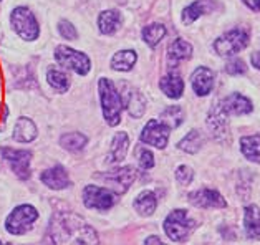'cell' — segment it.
<instances>
[{
  "label": "cell",
  "mask_w": 260,
  "mask_h": 245,
  "mask_svg": "<svg viewBox=\"0 0 260 245\" xmlns=\"http://www.w3.org/2000/svg\"><path fill=\"white\" fill-rule=\"evenodd\" d=\"M48 235L52 243H98L94 229L73 212H56L50 221Z\"/></svg>",
  "instance_id": "obj_1"
},
{
  "label": "cell",
  "mask_w": 260,
  "mask_h": 245,
  "mask_svg": "<svg viewBox=\"0 0 260 245\" xmlns=\"http://www.w3.org/2000/svg\"><path fill=\"white\" fill-rule=\"evenodd\" d=\"M98 93L101 99V111H103L105 121L110 126H118L121 121V111H123V99L119 95L118 88L111 80L100 78L98 81Z\"/></svg>",
  "instance_id": "obj_2"
},
{
  "label": "cell",
  "mask_w": 260,
  "mask_h": 245,
  "mask_svg": "<svg viewBox=\"0 0 260 245\" xmlns=\"http://www.w3.org/2000/svg\"><path fill=\"white\" fill-rule=\"evenodd\" d=\"M10 23L12 28L20 39L27 42H34L39 39L40 35V25L37 22L35 14L28 7H15L10 14Z\"/></svg>",
  "instance_id": "obj_3"
},
{
  "label": "cell",
  "mask_w": 260,
  "mask_h": 245,
  "mask_svg": "<svg viewBox=\"0 0 260 245\" xmlns=\"http://www.w3.org/2000/svg\"><path fill=\"white\" fill-rule=\"evenodd\" d=\"M53 56L60 66L67 68L70 72H75L80 77H85L91 70V61L88 58V55H85L83 52H78V50L72 47L58 45L55 48Z\"/></svg>",
  "instance_id": "obj_4"
},
{
  "label": "cell",
  "mask_w": 260,
  "mask_h": 245,
  "mask_svg": "<svg viewBox=\"0 0 260 245\" xmlns=\"http://www.w3.org/2000/svg\"><path fill=\"white\" fill-rule=\"evenodd\" d=\"M37 219H39V211L31 204L17 205L9 214L7 221H5V229L12 235H23L34 227Z\"/></svg>",
  "instance_id": "obj_5"
},
{
  "label": "cell",
  "mask_w": 260,
  "mask_h": 245,
  "mask_svg": "<svg viewBox=\"0 0 260 245\" xmlns=\"http://www.w3.org/2000/svg\"><path fill=\"white\" fill-rule=\"evenodd\" d=\"M194 227V221L189 217L187 211L184 209H176L169 214L164 221V232L173 242H182L186 240L191 234Z\"/></svg>",
  "instance_id": "obj_6"
},
{
  "label": "cell",
  "mask_w": 260,
  "mask_h": 245,
  "mask_svg": "<svg viewBox=\"0 0 260 245\" xmlns=\"http://www.w3.org/2000/svg\"><path fill=\"white\" fill-rule=\"evenodd\" d=\"M249 45V35L245 30H231L224 35H220L217 40L214 42V50L215 53L220 56H232L239 53L240 50H244Z\"/></svg>",
  "instance_id": "obj_7"
},
{
  "label": "cell",
  "mask_w": 260,
  "mask_h": 245,
  "mask_svg": "<svg viewBox=\"0 0 260 245\" xmlns=\"http://www.w3.org/2000/svg\"><path fill=\"white\" fill-rule=\"evenodd\" d=\"M83 204L88 209H96V211H108L115 205V192L111 189H106V187L101 186H94L90 184L83 189Z\"/></svg>",
  "instance_id": "obj_8"
},
{
  "label": "cell",
  "mask_w": 260,
  "mask_h": 245,
  "mask_svg": "<svg viewBox=\"0 0 260 245\" xmlns=\"http://www.w3.org/2000/svg\"><path fill=\"white\" fill-rule=\"evenodd\" d=\"M169 134V124L164 123L162 119H151V121L146 123V126L141 131V143L154 146L157 149H164L168 146Z\"/></svg>",
  "instance_id": "obj_9"
},
{
  "label": "cell",
  "mask_w": 260,
  "mask_h": 245,
  "mask_svg": "<svg viewBox=\"0 0 260 245\" xmlns=\"http://www.w3.org/2000/svg\"><path fill=\"white\" fill-rule=\"evenodd\" d=\"M0 154L10 164L12 171L17 174V178L20 181H27L30 178V161H31V153L25 149H14V148H2Z\"/></svg>",
  "instance_id": "obj_10"
},
{
  "label": "cell",
  "mask_w": 260,
  "mask_h": 245,
  "mask_svg": "<svg viewBox=\"0 0 260 245\" xmlns=\"http://www.w3.org/2000/svg\"><path fill=\"white\" fill-rule=\"evenodd\" d=\"M96 178L103 179V182H106L111 187L113 192L123 194L129 189L133 181L136 179V171L131 166H124V167H116L113 171H108L103 174H96Z\"/></svg>",
  "instance_id": "obj_11"
},
{
  "label": "cell",
  "mask_w": 260,
  "mask_h": 245,
  "mask_svg": "<svg viewBox=\"0 0 260 245\" xmlns=\"http://www.w3.org/2000/svg\"><path fill=\"white\" fill-rule=\"evenodd\" d=\"M189 202L199 209H224L227 207L225 199L217 191L211 189H199L189 194Z\"/></svg>",
  "instance_id": "obj_12"
},
{
  "label": "cell",
  "mask_w": 260,
  "mask_h": 245,
  "mask_svg": "<svg viewBox=\"0 0 260 245\" xmlns=\"http://www.w3.org/2000/svg\"><path fill=\"white\" fill-rule=\"evenodd\" d=\"M119 95H121V99H123V108L128 110V113L133 118H141L144 115V110H146L144 96L136 90V88L123 83Z\"/></svg>",
  "instance_id": "obj_13"
},
{
  "label": "cell",
  "mask_w": 260,
  "mask_h": 245,
  "mask_svg": "<svg viewBox=\"0 0 260 245\" xmlns=\"http://www.w3.org/2000/svg\"><path fill=\"white\" fill-rule=\"evenodd\" d=\"M40 181H42V184H45L48 189H52V191L67 189V187L72 184V182H70L68 171L61 164H56L53 167H48L45 171H42Z\"/></svg>",
  "instance_id": "obj_14"
},
{
  "label": "cell",
  "mask_w": 260,
  "mask_h": 245,
  "mask_svg": "<svg viewBox=\"0 0 260 245\" xmlns=\"http://www.w3.org/2000/svg\"><path fill=\"white\" fill-rule=\"evenodd\" d=\"M227 116H229V113L224 110L222 101L215 103L212 106V110L209 111L206 123L215 137H224L229 134V129H227V126H229V124H227Z\"/></svg>",
  "instance_id": "obj_15"
},
{
  "label": "cell",
  "mask_w": 260,
  "mask_h": 245,
  "mask_svg": "<svg viewBox=\"0 0 260 245\" xmlns=\"http://www.w3.org/2000/svg\"><path fill=\"white\" fill-rule=\"evenodd\" d=\"M191 85L198 96H207L214 88V73L206 66L196 68L191 75Z\"/></svg>",
  "instance_id": "obj_16"
},
{
  "label": "cell",
  "mask_w": 260,
  "mask_h": 245,
  "mask_svg": "<svg viewBox=\"0 0 260 245\" xmlns=\"http://www.w3.org/2000/svg\"><path fill=\"white\" fill-rule=\"evenodd\" d=\"M39 136V129H37L35 123L30 118H18L14 128V139L17 143H34Z\"/></svg>",
  "instance_id": "obj_17"
},
{
  "label": "cell",
  "mask_w": 260,
  "mask_h": 245,
  "mask_svg": "<svg viewBox=\"0 0 260 245\" xmlns=\"http://www.w3.org/2000/svg\"><path fill=\"white\" fill-rule=\"evenodd\" d=\"M128 148H129V137L124 131H119L115 136H113V141H111V148H110V153H108V158L106 161L110 164H115V162H121L126 158V153H128Z\"/></svg>",
  "instance_id": "obj_18"
},
{
  "label": "cell",
  "mask_w": 260,
  "mask_h": 245,
  "mask_svg": "<svg viewBox=\"0 0 260 245\" xmlns=\"http://www.w3.org/2000/svg\"><path fill=\"white\" fill-rule=\"evenodd\" d=\"M222 106H224V110L229 113V115H236V116L252 113L250 99L245 98L244 95H240V93H232V95H229L222 101Z\"/></svg>",
  "instance_id": "obj_19"
},
{
  "label": "cell",
  "mask_w": 260,
  "mask_h": 245,
  "mask_svg": "<svg viewBox=\"0 0 260 245\" xmlns=\"http://www.w3.org/2000/svg\"><path fill=\"white\" fill-rule=\"evenodd\" d=\"M244 229L249 238L260 240V207L247 205L244 211Z\"/></svg>",
  "instance_id": "obj_20"
},
{
  "label": "cell",
  "mask_w": 260,
  "mask_h": 245,
  "mask_svg": "<svg viewBox=\"0 0 260 245\" xmlns=\"http://www.w3.org/2000/svg\"><path fill=\"white\" fill-rule=\"evenodd\" d=\"M121 25V14L115 9L103 10L98 15V28L103 35H113Z\"/></svg>",
  "instance_id": "obj_21"
},
{
  "label": "cell",
  "mask_w": 260,
  "mask_h": 245,
  "mask_svg": "<svg viewBox=\"0 0 260 245\" xmlns=\"http://www.w3.org/2000/svg\"><path fill=\"white\" fill-rule=\"evenodd\" d=\"M159 88L166 96L177 99V98H181L184 93V81L177 73H168L166 77L161 78Z\"/></svg>",
  "instance_id": "obj_22"
},
{
  "label": "cell",
  "mask_w": 260,
  "mask_h": 245,
  "mask_svg": "<svg viewBox=\"0 0 260 245\" xmlns=\"http://www.w3.org/2000/svg\"><path fill=\"white\" fill-rule=\"evenodd\" d=\"M191 56H192V45L182 39L174 40L168 48V60L171 65L179 63L182 60H189Z\"/></svg>",
  "instance_id": "obj_23"
},
{
  "label": "cell",
  "mask_w": 260,
  "mask_h": 245,
  "mask_svg": "<svg viewBox=\"0 0 260 245\" xmlns=\"http://www.w3.org/2000/svg\"><path fill=\"white\" fill-rule=\"evenodd\" d=\"M138 55L135 50H119L111 58V68L116 72H129L136 65Z\"/></svg>",
  "instance_id": "obj_24"
},
{
  "label": "cell",
  "mask_w": 260,
  "mask_h": 245,
  "mask_svg": "<svg viewBox=\"0 0 260 245\" xmlns=\"http://www.w3.org/2000/svg\"><path fill=\"white\" fill-rule=\"evenodd\" d=\"M135 209L139 216L143 217H149L153 216L154 211H156V205H157V199L154 196V192L151 191H143L139 196L135 199Z\"/></svg>",
  "instance_id": "obj_25"
},
{
  "label": "cell",
  "mask_w": 260,
  "mask_h": 245,
  "mask_svg": "<svg viewBox=\"0 0 260 245\" xmlns=\"http://www.w3.org/2000/svg\"><path fill=\"white\" fill-rule=\"evenodd\" d=\"M88 144V137L83 133H78V131H72V133H65L60 137V146L70 151V153H80L83 151Z\"/></svg>",
  "instance_id": "obj_26"
},
{
  "label": "cell",
  "mask_w": 260,
  "mask_h": 245,
  "mask_svg": "<svg viewBox=\"0 0 260 245\" xmlns=\"http://www.w3.org/2000/svg\"><path fill=\"white\" fill-rule=\"evenodd\" d=\"M47 83L53 88L56 93H67L70 88V78L68 75L60 70V68L50 66L47 70Z\"/></svg>",
  "instance_id": "obj_27"
},
{
  "label": "cell",
  "mask_w": 260,
  "mask_h": 245,
  "mask_svg": "<svg viewBox=\"0 0 260 245\" xmlns=\"http://www.w3.org/2000/svg\"><path fill=\"white\" fill-rule=\"evenodd\" d=\"M240 149L247 159L260 164V136H245L240 141Z\"/></svg>",
  "instance_id": "obj_28"
},
{
  "label": "cell",
  "mask_w": 260,
  "mask_h": 245,
  "mask_svg": "<svg viewBox=\"0 0 260 245\" xmlns=\"http://www.w3.org/2000/svg\"><path fill=\"white\" fill-rule=\"evenodd\" d=\"M164 37H166V27L162 23H151L143 28V40L151 48H154Z\"/></svg>",
  "instance_id": "obj_29"
},
{
  "label": "cell",
  "mask_w": 260,
  "mask_h": 245,
  "mask_svg": "<svg viewBox=\"0 0 260 245\" xmlns=\"http://www.w3.org/2000/svg\"><path fill=\"white\" fill-rule=\"evenodd\" d=\"M202 136L198 129H192L191 133H187L186 136L182 137L181 143L177 144V148H179L181 151H184V153L187 154H196L198 151L202 148Z\"/></svg>",
  "instance_id": "obj_30"
},
{
  "label": "cell",
  "mask_w": 260,
  "mask_h": 245,
  "mask_svg": "<svg viewBox=\"0 0 260 245\" xmlns=\"http://www.w3.org/2000/svg\"><path fill=\"white\" fill-rule=\"evenodd\" d=\"M209 7H211V5L206 4V2H201V0H199V2H192L191 5H187V7L184 9V12H182V22L186 23V25L196 22L201 15L207 14Z\"/></svg>",
  "instance_id": "obj_31"
},
{
  "label": "cell",
  "mask_w": 260,
  "mask_h": 245,
  "mask_svg": "<svg viewBox=\"0 0 260 245\" xmlns=\"http://www.w3.org/2000/svg\"><path fill=\"white\" fill-rule=\"evenodd\" d=\"M161 119L166 124H169V128H177L182 123V110L177 108V106L166 108L162 115H161Z\"/></svg>",
  "instance_id": "obj_32"
},
{
  "label": "cell",
  "mask_w": 260,
  "mask_h": 245,
  "mask_svg": "<svg viewBox=\"0 0 260 245\" xmlns=\"http://www.w3.org/2000/svg\"><path fill=\"white\" fill-rule=\"evenodd\" d=\"M56 30H58V33L65 40H77L78 39V32H77V28H75V25L70 20H65V18H61V20L58 22Z\"/></svg>",
  "instance_id": "obj_33"
},
{
  "label": "cell",
  "mask_w": 260,
  "mask_h": 245,
  "mask_svg": "<svg viewBox=\"0 0 260 245\" xmlns=\"http://www.w3.org/2000/svg\"><path fill=\"white\" fill-rule=\"evenodd\" d=\"M176 179L179 181L182 186L191 184L194 179V171L189 166H179L176 169Z\"/></svg>",
  "instance_id": "obj_34"
},
{
  "label": "cell",
  "mask_w": 260,
  "mask_h": 245,
  "mask_svg": "<svg viewBox=\"0 0 260 245\" xmlns=\"http://www.w3.org/2000/svg\"><path fill=\"white\" fill-rule=\"evenodd\" d=\"M138 159H139V166H141L143 169L154 167V156L148 149L138 148Z\"/></svg>",
  "instance_id": "obj_35"
},
{
  "label": "cell",
  "mask_w": 260,
  "mask_h": 245,
  "mask_svg": "<svg viewBox=\"0 0 260 245\" xmlns=\"http://www.w3.org/2000/svg\"><path fill=\"white\" fill-rule=\"evenodd\" d=\"M225 72L229 75H234V77H237V75H244L247 72V65L244 60H231L229 63L225 66Z\"/></svg>",
  "instance_id": "obj_36"
},
{
  "label": "cell",
  "mask_w": 260,
  "mask_h": 245,
  "mask_svg": "<svg viewBox=\"0 0 260 245\" xmlns=\"http://www.w3.org/2000/svg\"><path fill=\"white\" fill-rule=\"evenodd\" d=\"M244 4L252 10H260V0H244Z\"/></svg>",
  "instance_id": "obj_37"
},
{
  "label": "cell",
  "mask_w": 260,
  "mask_h": 245,
  "mask_svg": "<svg viewBox=\"0 0 260 245\" xmlns=\"http://www.w3.org/2000/svg\"><path fill=\"white\" fill-rule=\"evenodd\" d=\"M252 65L257 68V70H260V50L255 53H252Z\"/></svg>",
  "instance_id": "obj_38"
},
{
  "label": "cell",
  "mask_w": 260,
  "mask_h": 245,
  "mask_svg": "<svg viewBox=\"0 0 260 245\" xmlns=\"http://www.w3.org/2000/svg\"><path fill=\"white\" fill-rule=\"evenodd\" d=\"M144 243H162V240H161V238L159 237H148V238H146V240H144Z\"/></svg>",
  "instance_id": "obj_39"
},
{
  "label": "cell",
  "mask_w": 260,
  "mask_h": 245,
  "mask_svg": "<svg viewBox=\"0 0 260 245\" xmlns=\"http://www.w3.org/2000/svg\"><path fill=\"white\" fill-rule=\"evenodd\" d=\"M0 245H2V238H0Z\"/></svg>",
  "instance_id": "obj_40"
},
{
  "label": "cell",
  "mask_w": 260,
  "mask_h": 245,
  "mask_svg": "<svg viewBox=\"0 0 260 245\" xmlns=\"http://www.w3.org/2000/svg\"><path fill=\"white\" fill-rule=\"evenodd\" d=\"M0 110H2V104H0Z\"/></svg>",
  "instance_id": "obj_41"
}]
</instances>
